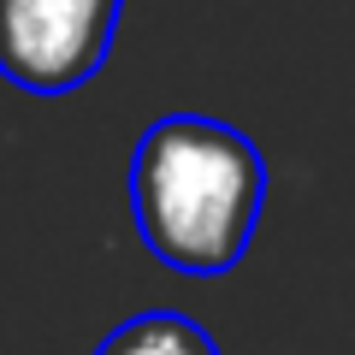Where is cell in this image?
Returning <instances> with one entry per match:
<instances>
[{
  "label": "cell",
  "mask_w": 355,
  "mask_h": 355,
  "mask_svg": "<svg viewBox=\"0 0 355 355\" xmlns=\"http://www.w3.org/2000/svg\"><path fill=\"white\" fill-rule=\"evenodd\" d=\"M119 0H0V77L30 95H71L101 71Z\"/></svg>",
  "instance_id": "7a4b0ae2"
},
{
  "label": "cell",
  "mask_w": 355,
  "mask_h": 355,
  "mask_svg": "<svg viewBox=\"0 0 355 355\" xmlns=\"http://www.w3.org/2000/svg\"><path fill=\"white\" fill-rule=\"evenodd\" d=\"M95 355H219V343L196 320L172 314V308H154V314H137L119 331H107Z\"/></svg>",
  "instance_id": "3957f363"
},
{
  "label": "cell",
  "mask_w": 355,
  "mask_h": 355,
  "mask_svg": "<svg viewBox=\"0 0 355 355\" xmlns=\"http://www.w3.org/2000/svg\"><path fill=\"white\" fill-rule=\"evenodd\" d=\"M266 202V160L243 130L207 113H172L130 154V214L154 261L184 279H219L243 261Z\"/></svg>",
  "instance_id": "6da1fadb"
}]
</instances>
